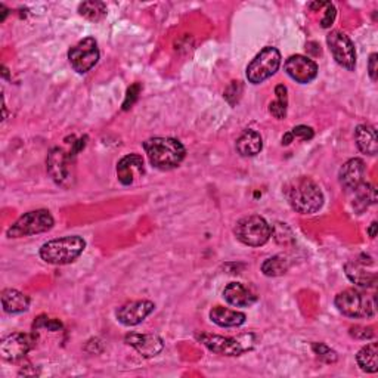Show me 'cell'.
Instances as JSON below:
<instances>
[{"mask_svg": "<svg viewBox=\"0 0 378 378\" xmlns=\"http://www.w3.org/2000/svg\"><path fill=\"white\" fill-rule=\"evenodd\" d=\"M144 149L151 166L158 170H173L187 156V149L175 137H151L144 142Z\"/></svg>", "mask_w": 378, "mask_h": 378, "instance_id": "obj_1", "label": "cell"}, {"mask_svg": "<svg viewBox=\"0 0 378 378\" xmlns=\"http://www.w3.org/2000/svg\"><path fill=\"white\" fill-rule=\"evenodd\" d=\"M86 248V241L79 235L50 240L40 247L41 260L49 264H69L76 262Z\"/></svg>", "mask_w": 378, "mask_h": 378, "instance_id": "obj_2", "label": "cell"}, {"mask_svg": "<svg viewBox=\"0 0 378 378\" xmlns=\"http://www.w3.org/2000/svg\"><path fill=\"white\" fill-rule=\"evenodd\" d=\"M288 203L300 215H313L324 205V194L309 177H299L288 188Z\"/></svg>", "mask_w": 378, "mask_h": 378, "instance_id": "obj_3", "label": "cell"}, {"mask_svg": "<svg viewBox=\"0 0 378 378\" xmlns=\"http://www.w3.org/2000/svg\"><path fill=\"white\" fill-rule=\"evenodd\" d=\"M195 339L201 342L210 352L223 356H240L255 347L256 337L253 334H245L241 337H223V335L201 332L195 335Z\"/></svg>", "mask_w": 378, "mask_h": 378, "instance_id": "obj_4", "label": "cell"}, {"mask_svg": "<svg viewBox=\"0 0 378 378\" xmlns=\"http://www.w3.org/2000/svg\"><path fill=\"white\" fill-rule=\"evenodd\" d=\"M236 240L248 247H262L271 240L272 228L262 216L251 215L236 222L234 228Z\"/></svg>", "mask_w": 378, "mask_h": 378, "instance_id": "obj_5", "label": "cell"}, {"mask_svg": "<svg viewBox=\"0 0 378 378\" xmlns=\"http://www.w3.org/2000/svg\"><path fill=\"white\" fill-rule=\"evenodd\" d=\"M334 304L340 313L349 318H371L375 313L374 299H370L367 294L355 288H349L339 292L335 296Z\"/></svg>", "mask_w": 378, "mask_h": 378, "instance_id": "obj_6", "label": "cell"}, {"mask_svg": "<svg viewBox=\"0 0 378 378\" xmlns=\"http://www.w3.org/2000/svg\"><path fill=\"white\" fill-rule=\"evenodd\" d=\"M281 65V53L274 46L263 48L247 67V80L251 85H260L272 77Z\"/></svg>", "mask_w": 378, "mask_h": 378, "instance_id": "obj_7", "label": "cell"}, {"mask_svg": "<svg viewBox=\"0 0 378 378\" xmlns=\"http://www.w3.org/2000/svg\"><path fill=\"white\" fill-rule=\"evenodd\" d=\"M53 217L48 210H33L22 215L13 225L8 229L6 235L9 238H22V236H32L37 234L48 232L53 228Z\"/></svg>", "mask_w": 378, "mask_h": 378, "instance_id": "obj_8", "label": "cell"}, {"mask_svg": "<svg viewBox=\"0 0 378 378\" xmlns=\"http://www.w3.org/2000/svg\"><path fill=\"white\" fill-rule=\"evenodd\" d=\"M68 60L73 69L79 74H86L100 61V49L93 37L80 40L76 46L68 50Z\"/></svg>", "mask_w": 378, "mask_h": 378, "instance_id": "obj_9", "label": "cell"}, {"mask_svg": "<svg viewBox=\"0 0 378 378\" xmlns=\"http://www.w3.org/2000/svg\"><path fill=\"white\" fill-rule=\"evenodd\" d=\"M327 45L335 62L346 68L347 72H353L356 67V49L349 36L343 32L334 30L327 36Z\"/></svg>", "mask_w": 378, "mask_h": 378, "instance_id": "obj_10", "label": "cell"}, {"mask_svg": "<svg viewBox=\"0 0 378 378\" xmlns=\"http://www.w3.org/2000/svg\"><path fill=\"white\" fill-rule=\"evenodd\" d=\"M48 173L55 180V184L64 188H72L74 184V173L72 163L61 148H52L48 154Z\"/></svg>", "mask_w": 378, "mask_h": 378, "instance_id": "obj_11", "label": "cell"}, {"mask_svg": "<svg viewBox=\"0 0 378 378\" xmlns=\"http://www.w3.org/2000/svg\"><path fill=\"white\" fill-rule=\"evenodd\" d=\"M34 342L36 340L32 334H11L0 343V355L5 360L18 362L29 355L30 350L34 347Z\"/></svg>", "mask_w": 378, "mask_h": 378, "instance_id": "obj_12", "label": "cell"}, {"mask_svg": "<svg viewBox=\"0 0 378 378\" xmlns=\"http://www.w3.org/2000/svg\"><path fill=\"white\" fill-rule=\"evenodd\" d=\"M156 309V304L149 300H135L120 306L116 316L124 327H135L144 322Z\"/></svg>", "mask_w": 378, "mask_h": 378, "instance_id": "obj_13", "label": "cell"}, {"mask_svg": "<svg viewBox=\"0 0 378 378\" xmlns=\"http://www.w3.org/2000/svg\"><path fill=\"white\" fill-rule=\"evenodd\" d=\"M284 69L294 81L300 83V85H307L318 76V64L311 58L303 57V55L290 57L284 64Z\"/></svg>", "mask_w": 378, "mask_h": 378, "instance_id": "obj_14", "label": "cell"}, {"mask_svg": "<svg viewBox=\"0 0 378 378\" xmlns=\"http://www.w3.org/2000/svg\"><path fill=\"white\" fill-rule=\"evenodd\" d=\"M124 343L133 347L144 358H156L164 349V342L157 334L130 332L124 337Z\"/></svg>", "mask_w": 378, "mask_h": 378, "instance_id": "obj_15", "label": "cell"}, {"mask_svg": "<svg viewBox=\"0 0 378 378\" xmlns=\"http://www.w3.org/2000/svg\"><path fill=\"white\" fill-rule=\"evenodd\" d=\"M365 173H367V167H365V163H363L360 158L349 160L342 166V169H340V173H339L340 184L344 189L355 191L363 184V182H365Z\"/></svg>", "mask_w": 378, "mask_h": 378, "instance_id": "obj_16", "label": "cell"}, {"mask_svg": "<svg viewBox=\"0 0 378 378\" xmlns=\"http://www.w3.org/2000/svg\"><path fill=\"white\" fill-rule=\"evenodd\" d=\"M144 173V158L139 154H129L117 163V177L123 185H132L136 179L142 177Z\"/></svg>", "mask_w": 378, "mask_h": 378, "instance_id": "obj_17", "label": "cell"}, {"mask_svg": "<svg viewBox=\"0 0 378 378\" xmlns=\"http://www.w3.org/2000/svg\"><path fill=\"white\" fill-rule=\"evenodd\" d=\"M223 299L235 307H250L257 302L256 294L240 283H231L223 290Z\"/></svg>", "mask_w": 378, "mask_h": 378, "instance_id": "obj_18", "label": "cell"}, {"mask_svg": "<svg viewBox=\"0 0 378 378\" xmlns=\"http://www.w3.org/2000/svg\"><path fill=\"white\" fill-rule=\"evenodd\" d=\"M344 272L350 281H352L358 287H362V288H370L377 281V276L374 274L368 272L365 263L359 262V260L347 262L344 264Z\"/></svg>", "mask_w": 378, "mask_h": 378, "instance_id": "obj_19", "label": "cell"}, {"mask_svg": "<svg viewBox=\"0 0 378 378\" xmlns=\"http://www.w3.org/2000/svg\"><path fill=\"white\" fill-rule=\"evenodd\" d=\"M210 319L222 328H234V327H241L245 322L247 316L243 312L232 311L223 306H216L210 311Z\"/></svg>", "mask_w": 378, "mask_h": 378, "instance_id": "obj_20", "label": "cell"}, {"mask_svg": "<svg viewBox=\"0 0 378 378\" xmlns=\"http://www.w3.org/2000/svg\"><path fill=\"white\" fill-rule=\"evenodd\" d=\"M235 148L243 157H255L263 149L262 135L253 129L244 130V133L236 139Z\"/></svg>", "mask_w": 378, "mask_h": 378, "instance_id": "obj_21", "label": "cell"}, {"mask_svg": "<svg viewBox=\"0 0 378 378\" xmlns=\"http://www.w3.org/2000/svg\"><path fill=\"white\" fill-rule=\"evenodd\" d=\"M2 306H4V311L6 313L17 315V313H22V312L29 311L30 299L18 290L6 288L2 291Z\"/></svg>", "mask_w": 378, "mask_h": 378, "instance_id": "obj_22", "label": "cell"}, {"mask_svg": "<svg viewBox=\"0 0 378 378\" xmlns=\"http://www.w3.org/2000/svg\"><path fill=\"white\" fill-rule=\"evenodd\" d=\"M355 142L359 151L365 156H375L378 151L377 132L371 124H360L355 130Z\"/></svg>", "mask_w": 378, "mask_h": 378, "instance_id": "obj_23", "label": "cell"}, {"mask_svg": "<svg viewBox=\"0 0 378 378\" xmlns=\"http://www.w3.org/2000/svg\"><path fill=\"white\" fill-rule=\"evenodd\" d=\"M378 344L377 343H370L365 347H362L358 355H356V362L362 371L374 374L378 370Z\"/></svg>", "mask_w": 378, "mask_h": 378, "instance_id": "obj_24", "label": "cell"}, {"mask_svg": "<svg viewBox=\"0 0 378 378\" xmlns=\"http://www.w3.org/2000/svg\"><path fill=\"white\" fill-rule=\"evenodd\" d=\"M288 90L284 85H278L275 88L276 100L269 104V113L276 120H284L287 117V107H288Z\"/></svg>", "mask_w": 378, "mask_h": 378, "instance_id": "obj_25", "label": "cell"}, {"mask_svg": "<svg viewBox=\"0 0 378 378\" xmlns=\"http://www.w3.org/2000/svg\"><path fill=\"white\" fill-rule=\"evenodd\" d=\"M288 268H290V262H288L287 257H284V256H274V257H269L268 260L263 262V264H262V272L266 276L275 278V276L284 275L288 271Z\"/></svg>", "mask_w": 378, "mask_h": 378, "instance_id": "obj_26", "label": "cell"}, {"mask_svg": "<svg viewBox=\"0 0 378 378\" xmlns=\"http://www.w3.org/2000/svg\"><path fill=\"white\" fill-rule=\"evenodd\" d=\"M79 13L90 21H101L107 15V5L104 2H83L79 6Z\"/></svg>", "mask_w": 378, "mask_h": 378, "instance_id": "obj_27", "label": "cell"}, {"mask_svg": "<svg viewBox=\"0 0 378 378\" xmlns=\"http://www.w3.org/2000/svg\"><path fill=\"white\" fill-rule=\"evenodd\" d=\"M356 192V205L362 204L360 210L368 208L371 204L377 203V192H375V187L371 184H367V182H363V184L355 189Z\"/></svg>", "mask_w": 378, "mask_h": 378, "instance_id": "obj_28", "label": "cell"}, {"mask_svg": "<svg viewBox=\"0 0 378 378\" xmlns=\"http://www.w3.org/2000/svg\"><path fill=\"white\" fill-rule=\"evenodd\" d=\"M313 137V129L307 128V126H297V128L291 129L288 133L283 136V145H290L294 139H300V141H311Z\"/></svg>", "mask_w": 378, "mask_h": 378, "instance_id": "obj_29", "label": "cell"}, {"mask_svg": "<svg viewBox=\"0 0 378 378\" xmlns=\"http://www.w3.org/2000/svg\"><path fill=\"white\" fill-rule=\"evenodd\" d=\"M312 350H313V353L322 360V362H325V363H334V362H337V352H335V350H332L331 347H328L327 344L324 343H313L312 344Z\"/></svg>", "mask_w": 378, "mask_h": 378, "instance_id": "obj_30", "label": "cell"}, {"mask_svg": "<svg viewBox=\"0 0 378 378\" xmlns=\"http://www.w3.org/2000/svg\"><path fill=\"white\" fill-rule=\"evenodd\" d=\"M34 328H48L49 331H58L62 328V325H61V322L57 319H49L45 316H40L34 322Z\"/></svg>", "mask_w": 378, "mask_h": 378, "instance_id": "obj_31", "label": "cell"}, {"mask_svg": "<svg viewBox=\"0 0 378 378\" xmlns=\"http://www.w3.org/2000/svg\"><path fill=\"white\" fill-rule=\"evenodd\" d=\"M139 92H141V85H139V83H135L133 86L129 88L128 95H126V100L123 102V109H129L135 104L139 96Z\"/></svg>", "mask_w": 378, "mask_h": 378, "instance_id": "obj_32", "label": "cell"}, {"mask_svg": "<svg viewBox=\"0 0 378 378\" xmlns=\"http://www.w3.org/2000/svg\"><path fill=\"white\" fill-rule=\"evenodd\" d=\"M325 8H327L325 9V15H324V18L320 20V25L324 27V29H328V27L332 25L334 20H335V15H337V9H335V6L332 4H330V2L327 4Z\"/></svg>", "mask_w": 378, "mask_h": 378, "instance_id": "obj_33", "label": "cell"}, {"mask_svg": "<svg viewBox=\"0 0 378 378\" xmlns=\"http://www.w3.org/2000/svg\"><path fill=\"white\" fill-rule=\"evenodd\" d=\"M350 334L353 335L355 339H360V340H367V339H372L374 337V330L371 327H355L350 330Z\"/></svg>", "mask_w": 378, "mask_h": 378, "instance_id": "obj_34", "label": "cell"}, {"mask_svg": "<svg viewBox=\"0 0 378 378\" xmlns=\"http://www.w3.org/2000/svg\"><path fill=\"white\" fill-rule=\"evenodd\" d=\"M368 73H370V77L375 81L377 80V74H378V55L377 53H372L371 57H370Z\"/></svg>", "mask_w": 378, "mask_h": 378, "instance_id": "obj_35", "label": "cell"}, {"mask_svg": "<svg viewBox=\"0 0 378 378\" xmlns=\"http://www.w3.org/2000/svg\"><path fill=\"white\" fill-rule=\"evenodd\" d=\"M377 227H378L377 222H372L370 225V228H368V235L372 238V240L377 236Z\"/></svg>", "mask_w": 378, "mask_h": 378, "instance_id": "obj_36", "label": "cell"}]
</instances>
